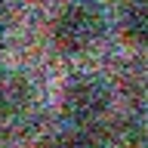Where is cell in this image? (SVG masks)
Returning <instances> with one entry per match:
<instances>
[{
	"label": "cell",
	"instance_id": "cell-6",
	"mask_svg": "<svg viewBox=\"0 0 148 148\" xmlns=\"http://www.w3.org/2000/svg\"><path fill=\"white\" fill-rule=\"evenodd\" d=\"M0 56H3V40H0Z\"/></svg>",
	"mask_w": 148,
	"mask_h": 148
},
{
	"label": "cell",
	"instance_id": "cell-5",
	"mask_svg": "<svg viewBox=\"0 0 148 148\" xmlns=\"http://www.w3.org/2000/svg\"><path fill=\"white\" fill-rule=\"evenodd\" d=\"M68 148H99V145H92L86 139H74V142H68Z\"/></svg>",
	"mask_w": 148,
	"mask_h": 148
},
{
	"label": "cell",
	"instance_id": "cell-4",
	"mask_svg": "<svg viewBox=\"0 0 148 148\" xmlns=\"http://www.w3.org/2000/svg\"><path fill=\"white\" fill-rule=\"evenodd\" d=\"M31 102V86L25 77H3L0 80V117H18Z\"/></svg>",
	"mask_w": 148,
	"mask_h": 148
},
{
	"label": "cell",
	"instance_id": "cell-3",
	"mask_svg": "<svg viewBox=\"0 0 148 148\" xmlns=\"http://www.w3.org/2000/svg\"><path fill=\"white\" fill-rule=\"evenodd\" d=\"M120 37L130 46H148V0H133L120 16Z\"/></svg>",
	"mask_w": 148,
	"mask_h": 148
},
{
	"label": "cell",
	"instance_id": "cell-2",
	"mask_svg": "<svg viewBox=\"0 0 148 148\" xmlns=\"http://www.w3.org/2000/svg\"><path fill=\"white\" fill-rule=\"evenodd\" d=\"M111 108V90L96 74H77L62 92V111L74 123H92Z\"/></svg>",
	"mask_w": 148,
	"mask_h": 148
},
{
	"label": "cell",
	"instance_id": "cell-1",
	"mask_svg": "<svg viewBox=\"0 0 148 148\" xmlns=\"http://www.w3.org/2000/svg\"><path fill=\"white\" fill-rule=\"evenodd\" d=\"M105 31V16L96 0H71L53 22V40L65 53L90 49Z\"/></svg>",
	"mask_w": 148,
	"mask_h": 148
}]
</instances>
